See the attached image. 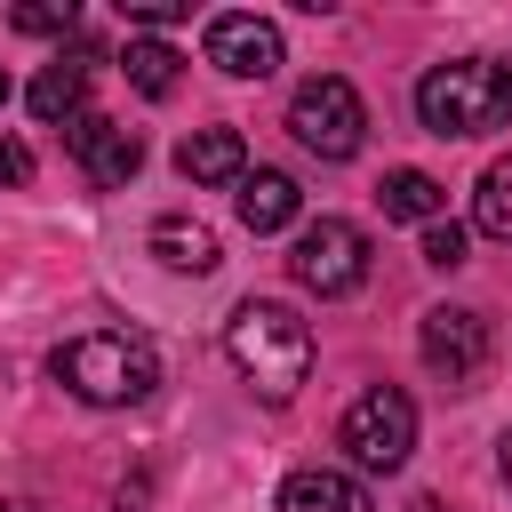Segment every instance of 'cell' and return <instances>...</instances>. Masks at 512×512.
<instances>
[{
  "mask_svg": "<svg viewBox=\"0 0 512 512\" xmlns=\"http://www.w3.org/2000/svg\"><path fill=\"white\" fill-rule=\"evenodd\" d=\"M224 360L240 368V384L256 400H296V384L312 376V320H296V304L280 296H248L224 320Z\"/></svg>",
  "mask_w": 512,
  "mask_h": 512,
  "instance_id": "cell-1",
  "label": "cell"
},
{
  "mask_svg": "<svg viewBox=\"0 0 512 512\" xmlns=\"http://www.w3.org/2000/svg\"><path fill=\"white\" fill-rule=\"evenodd\" d=\"M48 376L88 408H136L160 384V352L136 328H80V336H64L48 352Z\"/></svg>",
  "mask_w": 512,
  "mask_h": 512,
  "instance_id": "cell-2",
  "label": "cell"
},
{
  "mask_svg": "<svg viewBox=\"0 0 512 512\" xmlns=\"http://www.w3.org/2000/svg\"><path fill=\"white\" fill-rule=\"evenodd\" d=\"M416 120L440 144L496 136L512 120V64H496V56H448V64H432L416 80Z\"/></svg>",
  "mask_w": 512,
  "mask_h": 512,
  "instance_id": "cell-3",
  "label": "cell"
},
{
  "mask_svg": "<svg viewBox=\"0 0 512 512\" xmlns=\"http://www.w3.org/2000/svg\"><path fill=\"white\" fill-rule=\"evenodd\" d=\"M288 128H296L304 152H320V160H352V152L368 144V104H360L352 80L312 72V80L288 96Z\"/></svg>",
  "mask_w": 512,
  "mask_h": 512,
  "instance_id": "cell-4",
  "label": "cell"
},
{
  "mask_svg": "<svg viewBox=\"0 0 512 512\" xmlns=\"http://www.w3.org/2000/svg\"><path fill=\"white\" fill-rule=\"evenodd\" d=\"M336 440L352 448L360 472H400V464L416 456V400H408L400 384H368V392L344 408Z\"/></svg>",
  "mask_w": 512,
  "mask_h": 512,
  "instance_id": "cell-5",
  "label": "cell"
},
{
  "mask_svg": "<svg viewBox=\"0 0 512 512\" xmlns=\"http://www.w3.org/2000/svg\"><path fill=\"white\" fill-rule=\"evenodd\" d=\"M288 272H296V288H312L320 304H328V296H352V288L368 280V232H360L352 216H312V224H296Z\"/></svg>",
  "mask_w": 512,
  "mask_h": 512,
  "instance_id": "cell-6",
  "label": "cell"
},
{
  "mask_svg": "<svg viewBox=\"0 0 512 512\" xmlns=\"http://www.w3.org/2000/svg\"><path fill=\"white\" fill-rule=\"evenodd\" d=\"M416 352H424V368H432L448 392H472L480 368H488V352H496L488 312H472V304H432L424 328H416Z\"/></svg>",
  "mask_w": 512,
  "mask_h": 512,
  "instance_id": "cell-7",
  "label": "cell"
},
{
  "mask_svg": "<svg viewBox=\"0 0 512 512\" xmlns=\"http://www.w3.org/2000/svg\"><path fill=\"white\" fill-rule=\"evenodd\" d=\"M208 64L232 72V80H264V72H280V24L256 16V8H224V16H208Z\"/></svg>",
  "mask_w": 512,
  "mask_h": 512,
  "instance_id": "cell-8",
  "label": "cell"
},
{
  "mask_svg": "<svg viewBox=\"0 0 512 512\" xmlns=\"http://www.w3.org/2000/svg\"><path fill=\"white\" fill-rule=\"evenodd\" d=\"M64 152L80 160V176L88 184H104V192H120L136 168H144V136L136 128H120V120H104V112H80L72 128H64Z\"/></svg>",
  "mask_w": 512,
  "mask_h": 512,
  "instance_id": "cell-9",
  "label": "cell"
},
{
  "mask_svg": "<svg viewBox=\"0 0 512 512\" xmlns=\"http://www.w3.org/2000/svg\"><path fill=\"white\" fill-rule=\"evenodd\" d=\"M232 208H240V224L264 240V232H288V224L304 216V192H296V176H288V168H248V176H240V192H232Z\"/></svg>",
  "mask_w": 512,
  "mask_h": 512,
  "instance_id": "cell-10",
  "label": "cell"
},
{
  "mask_svg": "<svg viewBox=\"0 0 512 512\" xmlns=\"http://www.w3.org/2000/svg\"><path fill=\"white\" fill-rule=\"evenodd\" d=\"M88 72H96V48H72V56H56V64H40V80H32V120H80L88 112Z\"/></svg>",
  "mask_w": 512,
  "mask_h": 512,
  "instance_id": "cell-11",
  "label": "cell"
},
{
  "mask_svg": "<svg viewBox=\"0 0 512 512\" xmlns=\"http://www.w3.org/2000/svg\"><path fill=\"white\" fill-rule=\"evenodd\" d=\"M176 168H184V184H240L248 176V144H240V128H192L176 144Z\"/></svg>",
  "mask_w": 512,
  "mask_h": 512,
  "instance_id": "cell-12",
  "label": "cell"
},
{
  "mask_svg": "<svg viewBox=\"0 0 512 512\" xmlns=\"http://www.w3.org/2000/svg\"><path fill=\"white\" fill-rule=\"evenodd\" d=\"M152 256L168 264V272H216L224 256H216V232L200 224V216H152Z\"/></svg>",
  "mask_w": 512,
  "mask_h": 512,
  "instance_id": "cell-13",
  "label": "cell"
},
{
  "mask_svg": "<svg viewBox=\"0 0 512 512\" xmlns=\"http://www.w3.org/2000/svg\"><path fill=\"white\" fill-rule=\"evenodd\" d=\"M280 512H368V496H360V480H344L328 464H304V472L280 480Z\"/></svg>",
  "mask_w": 512,
  "mask_h": 512,
  "instance_id": "cell-14",
  "label": "cell"
},
{
  "mask_svg": "<svg viewBox=\"0 0 512 512\" xmlns=\"http://www.w3.org/2000/svg\"><path fill=\"white\" fill-rule=\"evenodd\" d=\"M384 216H400V224H440V216H448V192H440L424 168H392V176H384Z\"/></svg>",
  "mask_w": 512,
  "mask_h": 512,
  "instance_id": "cell-15",
  "label": "cell"
},
{
  "mask_svg": "<svg viewBox=\"0 0 512 512\" xmlns=\"http://www.w3.org/2000/svg\"><path fill=\"white\" fill-rule=\"evenodd\" d=\"M472 224L488 240H512V160H488L480 168V192H472Z\"/></svg>",
  "mask_w": 512,
  "mask_h": 512,
  "instance_id": "cell-16",
  "label": "cell"
},
{
  "mask_svg": "<svg viewBox=\"0 0 512 512\" xmlns=\"http://www.w3.org/2000/svg\"><path fill=\"white\" fill-rule=\"evenodd\" d=\"M128 80H136V96H176V48L168 40H128Z\"/></svg>",
  "mask_w": 512,
  "mask_h": 512,
  "instance_id": "cell-17",
  "label": "cell"
},
{
  "mask_svg": "<svg viewBox=\"0 0 512 512\" xmlns=\"http://www.w3.org/2000/svg\"><path fill=\"white\" fill-rule=\"evenodd\" d=\"M8 24L32 32V40H56V32H72L80 16H72V0H24V8H8Z\"/></svg>",
  "mask_w": 512,
  "mask_h": 512,
  "instance_id": "cell-18",
  "label": "cell"
},
{
  "mask_svg": "<svg viewBox=\"0 0 512 512\" xmlns=\"http://www.w3.org/2000/svg\"><path fill=\"white\" fill-rule=\"evenodd\" d=\"M464 248H472V240H464V224H448V216H440V224H424V264H432V272H456V264H464Z\"/></svg>",
  "mask_w": 512,
  "mask_h": 512,
  "instance_id": "cell-19",
  "label": "cell"
},
{
  "mask_svg": "<svg viewBox=\"0 0 512 512\" xmlns=\"http://www.w3.org/2000/svg\"><path fill=\"white\" fill-rule=\"evenodd\" d=\"M120 8H128V24H144V32H168V24H184V16H192L184 0H120Z\"/></svg>",
  "mask_w": 512,
  "mask_h": 512,
  "instance_id": "cell-20",
  "label": "cell"
},
{
  "mask_svg": "<svg viewBox=\"0 0 512 512\" xmlns=\"http://www.w3.org/2000/svg\"><path fill=\"white\" fill-rule=\"evenodd\" d=\"M24 176H32V152L16 136H0V184H24Z\"/></svg>",
  "mask_w": 512,
  "mask_h": 512,
  "instance_id": "cell-21",
  "label": "cell"
},
{
  "mask_svg": "<svg viewBox=\"0 0 512 512\" xmlns=\"http://www.w3.org/2000/svg\"><path fill=\"white\" fill-rule=\"evenodd\" d=\"M496 456H504V488H512V432H504V440H496Z\"/></svg>",
  "mask_w": 512,
  "mask_h": 512,
  "instance_id": "cell-22",
  "label": "cell"
},
{
  "mask_svg": "<svg viewBox=\"0 0 512 512\" xmlns=\"http://www.w3.org/2000/svg\"><path fill=\"white\" fill-rule=\"evenodd\" d=\"M0 104H8V72H0Z\"/></svg>",
  "mask_w": 512,
  "mask_h": 512,
  "instance_id": "cell-23",
  "label": "cell"
},
{
  "mask_svg": "<svg viewBox=\"0 0 512 512\" xmlns=\"http://www.w3.org/2000/svg\"><path fill=\"white\" fill-rule=\"evenodd\" d=\"M8 512H32V504H8Z\"/></svg>",
  "mask_w": 512,
  "mask_h": 512,
  "instance_id": "cell-24",
  "label": "cell"
}]
</instances>
